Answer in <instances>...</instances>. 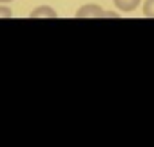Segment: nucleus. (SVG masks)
I'll return each instance as SVG.
<instances>
[{
  "instance_id": "f257e3e1",
  "label": "nucleus",
  "mask_w": 154,
  "mask_h": 147,
  "mask_svg": "<svg viewBox=\"0 0 154 147\" xmlns=\"http://www.w3.org/2000/svg\"><path fill=\"white\" fill-rule=\"evenodd\" d=\"M74 17L76 18H103V17H109V13H105L103 8H100L96 4H85L76 11Z\"/></svg>"
},
{
  "instance_id": "f03ea898",
  "label": "nucleus",
  "mask_w": 154,
  "mask_h": 147,
  "mask_svg": "<svg viewBox=\"0 0 154 147\" xmlns=\"http://www.w3.org/2000/svg\"><path fill=\"white\" fill-rule=\"evenodd\" d=\"M56 17H58V13L49 6H38L29 15V18H56Z\"/></svg>"
},
{
  "instance_id": "7ed1b4c3",
  "label": "nucleus",
  "mask_w": 154,
  "mask_h": 147,
  "mask_svg": "<svg viewBox=\"0 0 154 147\" xmlns=\"http://www.w3.org/2000/svg\"><path fill=\"white\" fill-rule=\"evenodd\" d=\"M112 2H114V6L118 8V11L131 13V11H134V9L140 6L141 0H112Z\"/></svg>"
},
{
  "instance_id": "20e7f679",
  "label": "nucleus",
  "mask_w": 154,
  "mask_h": 147,
  "mask_svg": "<svg viewBox=\"0 0 154 147\" xmlns=\"http://www.w3.org/2000/svg\"><path fill=\"white\" fill-rule=\"evenodd\" d=\"M143 17L145 18H154V0H145V4H143Z\"/></svg>"
},
{
  "instance_id": "39448f33",
  "label": "nucleus",
  "mask_w": 154,
  "mask_h": 147,
  "mask_svg": "<svg viewBox=\"0 0 154 147\" xmlns=\"http://www.w3.org/2000/svg\"><path fill=\"white\" fill-rule=\"evenodd\" d=\"M11 17H13V13H11V9H9V8L0 6V18H11Z\"/></svg>"
},
{
  "instance_id": "423d86ee",
  "label": "nucleus",
  "mask_w": 154,
  "mask_h": 147,
  "mask_svg": "<svg viewBox=\"0 0 154 147\" xmlns=\"http://www.w3.org/2000/svg\"><path fill=\"white\" fill-rule=\"evenodd\" d=\"M6 2H11V0H0V4H6Z\"/></svg>"
}]
</instances>
